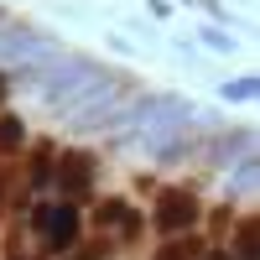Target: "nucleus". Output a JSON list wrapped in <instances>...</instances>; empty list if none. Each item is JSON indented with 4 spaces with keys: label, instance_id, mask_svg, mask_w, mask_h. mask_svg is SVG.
<instances>
[{
    "label": "nucleus",
    "instance_id": "1",
    "mask_svg": "<svg viewBox=\"0 0 260 260\" xmlns=\"http://www.w3.org/2000/svg\"><path fill=\"white\" fill-rule=\"evenodd\" d=\"M192 104L187 99H172V94H161V99H141L136 110H130V141H136L146 156H156V161H172V151H177V141H182V130L192 125Z\"/></svg>",
    "mask_w": 260,
    "mask_h": 260
},
{
    "label": "nucleus",
    "instance_id": "2",
    "mask_svg": "<svg viewBox=\"0 0 260 260\" xmlns=\"http://www.w3.org/2000/svg\"><path fill=\"white\" fill-rule=\"evenodd\" d=\"M62 47L42 31H26V26H11L0 31V68H37V62H52Z\"/></svg>",
    "mask_w": 260,
    "mask_h": 260
},
{
    "label": "nucleus",
    "instance_id": "3",
    "mask_svg": "<svg viewBox=\"0 0 260 260\" xmlns=\"http://www.w3.org/2000/svg\"><path fill=\"white\" fill-rule=\"evenodd\" d=\"M37 234L47 250H68L78 240V208L73 203H42L37 208Z\"/></svg>",
    "mask_w": 260,
    "mask_h": 260
},
{
    "label": "nucleus",
    "instance_id": "4",
    "mask_svg": "<svg viewBox=\"0 0 260 260\" xmlns=\"http://www.w3.org/2000/svg\"><path fill=\"white\" fill-rule=\"evenodd\" d=\"M94 182V156L89 151H68V156L57 161V187H62V198H83Z\"/></svg>",
    "mask_w": 260,
    "mask_h": 260
},
{
    "label": "nucleus",
    "instance_id": "5",
    "mask_svg": "<svg viewBox=\"0 0 260 260\" xmlns=\"http://www.w3.org/2000/svg\"><path fill=\"white\" fill-rule=\"evenodd\" d=\"M187 224H192V198H187V192H161V208H156V229L177 234V229H187Z\"/></svg>",
    "mask_w": 260,
    "mask_h": 260
},
{
    "label": "nucleus",
    "instance_id": "6",
    "mask_svg": "<svg viewBox=\"0 0 260 260\" xmlns=\"http://www.w3.org/2000/svg\"><path fill=\"white\" fill-rule=\"evenodd\" d=\"M229 192H234V198H255V151L234 156V172H229Z\"/></svg>",
    "mask_w": 260,
    "mask_h": 260
},
{
    "label": "nucleus",
    "instance_id": "7",
    "mask_svg": "<svg viewBox=\"0 0 260 260\" xmlns=\"http://www.w3.org/2000/svg\"><path fill=\"white\" fill-rule=\"evenodd\" d=\"M255 94H260L255 78H234V83H224V99H229V104H250Z\"/></svg>",
    "mask_w": 260,
    "mask_h": 260
},
{
    "label": "nucleus",
    "instance_id": "8",
    "mask_svg": "<svg viewBox=\"0 0 260 260\" xmlns=\"http://www.w3.org/2000/svg\"><path fill=\"white\" fill-rule=\"evenodd\" d=\"M203 47H213V52H234L240 42H234L224 26H203Z\"/></svg>",
    "mask_w": 260,
    "mask_h": 260
},
{
    "label": "nucleus",
    "instance_id": "9",
    "mask_svg": "<svg viewBox=\"0 0 260 260\" xmlns=\"http://www.w3.org/2000/svg\"><path fill=\"white\" fill-rule=\"evenodd\" d=\"M21 136H26V130H21V115H6V120H0V151L21 146Z\"/></svg>",
    "mask_w": 260,
    "mask_h": 260
},
{
    "label": "nucleus",
    "instance_id": "10",
    "mask_svg": "<svg viewBox=\"0 0 260 260\" xmlns=\"http://www.w3.org/2000/svg\"><path fill=\"white\" fill-rule=\"evenodd\" d=\"M240 260H255V224L240 229Z\"/></svg>",
    "mask_w": 260,
    "mask_h": 260
},
{
    "label": "nucleus",
    "instance_id": "11",
    "mask_svg": "<svg viewBox=\"0 0 260 260\" xmlns=\"http://www.w3.org/2000/svg\"><path fill=\"white\" fill-rule=\"evenodd\" d=\"M156 260H187V250H182V245H167V250H161Z\"/></svg>",
    "mask_w": 260,
    "mask_h": 260
},
{
    "label": "nucleus",
    "instance_id": "12",
    "mask_svg": "<svg viewBox=\"0 0 260 260\" xmlns=\"http://www.w3.org/2000/svg\"><path fill=\"white\" fill-rule=\"evenodd\" d=\"M208 260H229V255H224V250H213V255H208Z\"/></svg>",
    "mask_w": 260,
    "mask_h": 260
},
{
    "label": "nucleus",
    "instance_id": "13",
    "mask_svg": "<svg viewBox=\"0 0 260 260\" xmlns=\"http://www.w3.org/2000/svg\"><path fill=\"white\" fill-rule=\"evenodd\" d=\"M0 94H6V78H0Z\"/></svg>",
    "mask_w": 260,
    "mask_h": 260
}]
</instances>
